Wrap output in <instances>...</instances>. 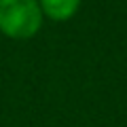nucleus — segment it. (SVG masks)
Returning <instances> with one entry per match:
<instances>
[{
    "label": "nucleus",
    "instance_id": "nucleus-1",
    "mask_svg": "<svg viewBox=\"0 0 127 127\" xmlns=\"http://www.w3.org/2000/svg\"><path fill=\"white\" fill-rule=\"evenodd\" d=\"M42 17L38 0H0V32L13 40L36 36Z\"/></svg>",
    "mask_w": 127,
    "mask_h": 127
},
{
    "label": "nucleus",
    "instance_id": "nucleus-2",
    "mask_svg": "<svg viewBox=\"0 0 127 127\" xmlns=\"http://www.w3.org/2000/svg\"><path fill=\"white\" fill-rule=\"evenodd\" d=\"M42 15L53 21H68L81 6V0H38Z\"/></svg>",
    "mask_w": 127,
    "mask_h": 127
}]
</instances>
